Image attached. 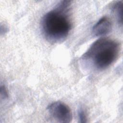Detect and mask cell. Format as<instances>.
<instances>
[{"instance_id":"obj_1","label":"cell","mask_w":123,"mask_h":123,"mask_svg":"<svg viewBox=\"0 0 123 123\" xmlns=\"http://www.w3.org/2000/svg\"><path fill=\"white\" fill-rule=\"evenodd\" d=\"M70 1H61L56 8L47 12L42 17L41 27L48 41L52 43L63 41L71 29V24L67 13Z\"/></svg>"},{"instance_id":"obj_2","label":"cell","mask_w":123,"mask_h":123,"mask_svg":"<svg viewBox=\"0 0 123 123\" xmlns=\"http://www.w3.org/2000/svg\"><path fill=\"white\" fill-rule=\"evenodd\" d=\"M120 50L121 46L118 42L111 38L101 37L91 44L82 59L96 69L103 70L117 60Z\"/></svg>"},{"instance_id":"obj_3","label":"cell","mask_w":123,"mask_h":123,"mask_svg":"<svg viewBox=\"0 0 123 123\" xmlns=\"http://www.w3.org/2000/svg\"><path fill=\"white\" fill-rule=\"evenodd\" d=\"M47 110L50 116L59 123H69L73 118L72 111L64 103L57 101L49 104Z\"/></svg>"},{"instance_id":"obj_4","label":"cell","mask_w":123,"mask_h":123,"mask_svg":"<svg viewBox=\"0 0 123 123\" xmlns=\"http://www.w3.org/2000/svg\"><path fill=\"white\" fill-rule=\"evenodd\" d=\"M112 29V24L107 16L101 18L93 26L92 33L96 37H101L108 34Z\"/></svg>"},{"instance_id":"obj_5","label":"cell","mask_w":123,"mask_h":123,"mask_svg":"<svg viewBox=\"0 0 123 123\" xmlns=\"http://www.w3.org/2000/svg\"><path fill=\"white\" fill-rule=\"evenodd\" d=\"M113 12L116 16L119 24L122 25L123 18V1L116 2L113 6Z\"/></svg>"},{"instance_id":"obj_6","label":"cell","mask_w":123,"mask_h":123,"mask_svg":"<svg viewBox=\"0 0 123 123\" xmlns=\"http://www.w3.org/2000/svg\"><path fill=\"white\" fill-rule=\"evenodd\" d=\"M78 119L79 122L85 123L87 122V117L85 111L83 109H80L78 111Z\"/></svg>"},{"instance_id":"obj_7","label":"cell","mask_w":123,"mask_h":123,"mask_svg":"<svg viewBox=\"0 0 123 123\" xmlns=\"http://www.w3.org/2000/svg\"><path fill=\"white\" fill-rule=\"evenodd\" d=\"M0 96L4 99L7 98L8 97L7 90L4 86H0Z\"/></svg>"}]
</instances>
